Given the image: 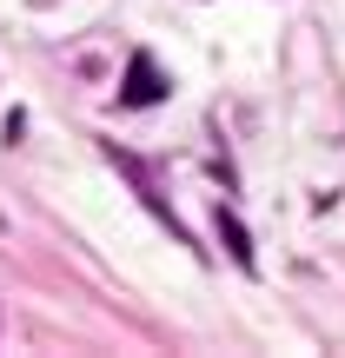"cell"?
<instances>
[{
  "label": "cell",
  "mask_w": 345,
  "mask_h": 358,
  "mask_svg": "<svg viewBox=\"0 0 345 358\" xmlns=\"http://www.w3.org/2000/svg\"><path fill=\"white\" fill-rule=\"evenodd\" d=\"M106 159H113V166H120V173H127V179H133V186H140V206H146V213H153V219H160V226H167V232H173V239H179V245H186V226H179V219H173V206H167V199H160V186H153V173H146V166H140V159H133V153H120V146H113V140H106Z\"/></svg>",
  "instance_id": "1"
},
{
  "label": "cell",
  "mask_w": 345,
  "mask_h": 358,
  "mask_svg": "<svg viewBox=\"0 0 345 358\" xmlns=\"http://www.w3.org/2000/svg\"><path fill=\"white\" fill-rule=\"evenodd\" d=\"M167 87H173V80L160 73L153 53H133V60H127V80H120V106H160V100H167Z\"/></svg>",
  "instance_id": "2"
},
{
  "label": "cell",
  "mask_w": 345,
  "mask_h": 358,
  "mask_svg": "<svg viewBox=\"0 0 345 358\" xmlns=\"http://www.w3.org/2000/svg\"><path fill=\"white\" fill-rule=\"evenodd\" d=\"M213 226H219V239H226V252L239 259L246 272H259V259H253V239H246V226H239V213H226V206H219V219H213Z\"/></svg>",
  "instance_id": "3"
}]
</instances>
